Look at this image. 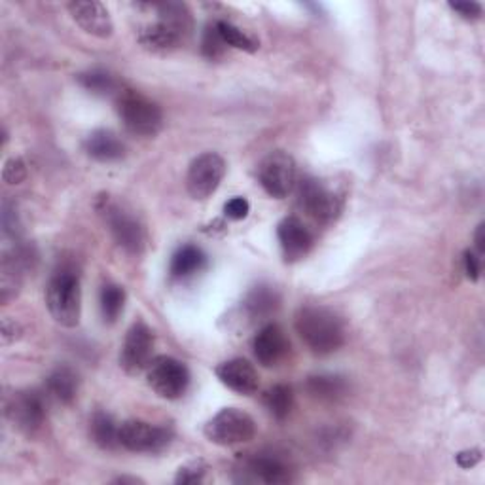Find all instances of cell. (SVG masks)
Wrapping results in <instances>:
<instances>
[{
  "instance_id": "obj_28",
  "label": "cell",
  "mask_w": 485,
  "mask_h": 485,
  "mask_svg": "<svg viewBox=\"0 0 485 485\" xmlns=\"http://www.w3.org/2000/svg\"><path fill=\"white\" fill-rule=\"evenodd\" d=\"M214 27H216L218 36L222 38L226 46H231L235 50H243V52H251V53L258 50V42L253 36H248L245 31H241L239 27H235L228 21H216Z\"/></svg>"
},
{
  "instance_id": "obj_20",
  "label": "cell",
  "mask_w": 485,
  "mask_h": 485,
  "mask_svg": "<svg viewBox=\"0 0 485 485\" xmlns=\"http://www.w3.org/2000/svg\"><path fill=\"white\" fill-rule=\"evenodd\" d=\"M48 394L59 404H70L78 392V376L67 366H59L46 379Z\"/></svg>"
},
{
  "instance_id": "obj_25",
  "label": "cell",
  "mask_w": 485,
  "mask_h": 485,
  "mask_svg": "<svg viewBox=\"0 0 485 485\" xmlns=\"http://www.w3.org/2000/svg\"><path fill=\"white\" fill-rule=\"evenodd\" d=\"M263 406L268 408V411L275 419H279V421L287 419L292 411V406H294L292 389L283 384L273 385L271 389L266 391V394H263Z\"/></svg>"
},
{
  "instance_id": "obj_37",
  "label": "cell",
  "mask_w": 485,
  "mask_h": 485,
  "mask_svg": "<svg viewBox=\"0 0 485 485\" xmlns=\"http://www.w3.org/2000/svg\"><path fill=\"white\" fill-rule=\"evenodd\" d=\"M18 325L10 319H4L3 320V345H10L12 342L18 340Z\"/></svg>"
},
{
  "instance_id": "obj_2",
  "label": "cell",
  "mask_w": 485,
  "mask_h": 485,
  "mask_svg": "<svg viewBox=\"0 0 485 485\" xmlns=\"http://www.w3.org/2000/svg\"><path fill=\"white\" fill-rule=\"evenodd\" d=\"M158 12V21L146 27L139 40L144 48L154 52H167L179 46L192 31V16L184 4L164 3L152 4Z\"/></svg>"
},
{
  "instance_id": "obj_36",
  "label": "cell",
  "mask_w": 485,
  "mask_h": 485,
  "mask_svg": "<svg viewBox=\"0 0 485 485\" xmlns=\"http://www.w3.org/2000/svg\"><path fill=\"white\" fill-rule=\"evenodd\" d=\"M481 461V451L480 449H470V451H461L457 455V465L461 468H473Z\"/></svg>"
},
{
  "instance_id": "obj_3",
  "label": "cell",
  "mask_w": 485,
  "mask_h": 485,
  "mask_svg": "<svg viewBox=\"0 0 485 485\" xmlns=\"http://www.w3.org/2000/svg\"><path fill=\"white\" fill-rule=\"evenodd\" d=\"M46 305L57 325L75 328L82 315V288L75 271L61 270L53 273L46 288Z\"/></svg>"
},
{
  "instance_id": "obj_38",
  "label": "cell",
  "mask_w": 485,
  "mask_h": 485,
  "mask_svg": "<svg viewBox=\"0 0 485 485\" xmlns=\"http://www.w3.org/2000/svg\"><path fill=\"white\" fill-rule=\"evenodd\" d=\"M476 248H478V253L483 255L485 253V238H483V224L478 226V231H476Z\"/></svg>"
},
{
  "instance_id": "obj_31",
  "label": "cell",
  "mask_w": 485,
  "mask_h": 485,
  "mask_svg": "<svg viewBox=\"0 0 485 485\" xmlns=\"http://www.w3.org/2000/svg\"><path fill=\"white\" fill-rule=\"evenodd\" d=\"M27 176V166L21 158H12L6 161L4 171H3V179L8 184H20L25 181Z\"/></svg>"
},
{
  "instance_id": "obj_1",
  "label": "cell",
  "mask_w": 485,
  "mask_h": 485,
  "mask_svg": "<svg viewBox=\"0 0 485 485\" xmlns=\"http://www.w3.org/2000/svg\"><path fill=\"white\" fill-rule=\"evenodd\" d=\"M296 332L313 355L327 357L345 344L342 319L328 307L307 305L296 315Z\"/></svg>"
},
{
  "instance_id": "obj_9",
  "label": "cell",
  "mask_w": 485,
  "mask_h": 485,
  "mask_svg": "<svg viewBox=\"0 0 485 485\" xmlns=\"http://www.w3.org/2000/svg\"><path fill=\"white\" fill-rule=\"evenodd\" d=\"M226 174V161L214 152H205L190 164L186 174L188 194L194 199L211 198Z\"/></svg>"
},
{
  "instance_id": "obj_12",
  "label": "cell",
  "mask_w": 485,
  "mask_h": 485,
  "mask_svg": "<svg viewBox=\"0 0 485 485\" xmlns=\"http://www.w3.org/2000/svg\"><path fill=\"white\" fill-rule=\"evenodd\" d=\"M6 414L13 427L31 436L38 432L46 421V404H44L42 394L35 391H20L10 399Z\"/></svg>"
},
{
  "instance_id": "obj_6",
  "label": "cell",
  "mask_w": 485,
  "mask_h": 485,
  "mask_svg": "<svg viewBox=\"0 0 485 485\" xmlns=\"http://www.w3.org/2000/svg\"><path fill=\"white\" fill-rule=\"evenodd\" d=\"M300 207L319 224H332L342 214L344 194L319 179H305L300 182Z\"/></svg>"
},
{
  "instance_id": "obj_10",
  "label": "cell",
  "mask_w": 485,
  "mask_h": 485,
  "mask_svg": "<svg viewBox=\"0 0 485 485\" xmlns=\"http://www.w3.org/2000/svg\"><path fill=\"white\" fill-rule=\"evenodd\" d=\"M154 332L144 320H137L125 334L120 364L129 376H139L154 360Z\"/></svg>"
},
{
  "instance_id": "obj_34",
  "label": "cell",
  "mask_w": 485,
  "mask_h": 485,
  "mask_svg": "<svg viewBox=\"0 0 485 485\" xmlns=\"http://www.w3.org/2000/svg\"><path fill=\"white\" fill-rule=\"evenodd\" d=\"M449 8L465 20H478L481 16V4L478 3H451Z\"/></svg>"
},
{
  "instance_id": "obj_17",
  "label": "cell",
  "mask_w": 485,
  "mask_h": 485,
  "mask_svg": "<svg viewBox=\"0 0 485 485\" xmlns=\"http://www.w3.org/2000/svg\"><path fill=\"white\" fill-rule=\"evenodd\" d=\"M216 377L220 384L245 396H251L258 391L260 377L255 370V366L245 359H231L222 362L216 368Z\"/></svg>"
},
{
  "instance_id": "obj_30",
  "label": "cell",
  "mask_w": 485,
  "mask_h": 485,
  "mask_svg": "<svg viewBox=\"0 0 485 485\" xmlns=\"http://www.w3.org/2000/svg\"><path fill=\"white\" fill-rule=\"evenodd\" d=\"M207 470H209L207 465L201 463V461L190 463V465L179 468V474H176L174 481L176 483H201V481H205V474H207Z\"/></svg>"
},
{
  "instance_id": "obj_35",
  "label": "cell",
  "mask_w": 485,
  "mask_h": 485,
  "mask_svg": "<svg viewBox=\"0 0 485 485\" xmlns=\"http://www.w3.org/2000/svg\"><path fill=\"white\" fill-rule=\"evenodd\" d=\"M465 273L470 281H478L480 273H481L480 256H476L474 253H470V251L465 253Z\"/></svg>"
},
{
  "instance_id": "obj_27",
  "label": "cell",
  "mask_w": 485,
  "mask_h": 485,
  "mask_svg": "<svg viewBox=\"0 0 485 485\" xmlns=\"http://www.w3.org/2000/svg\"><path fill=\"white\" fill-rule=\"evenodd\" d=\"M101 315L107 322H116L117 317L122 315L125 305V292L117 285H105L101 290Z\"/></svg>"
},
{
  "instance_id": "obj_23",
  "label": "cell",
  "mask_w": 485,
  "mask_h": 485,
  "mask_svg": "<svg viewBox=\"0 0 485 485\" xmlns=\"http://www.w3.org/2000/svg\"><path fill=\"white\" fill-rule=\"evenodd\" d=\"M90 434L93 442L102 449H114L116 446H120V427L105 411H97L92 417Z\"/></svg>"
},
{
  "instance_id": "obj_11",
  "label": "cell",
  "mask_w": 485,
  "mask_h": 485,
  "mask_svg": "<svg viewBox=\"0 0 485 485\" xmlns=\"http://www.w3.org/2000/svg\"><path fill=\"white\" fill-rule=\"evenodd\" d=\"M243 481H260L268 485L290 483L294 470L290 463L277 453H256L247 457L241 465Z\"/></svg>"
},
{
  "instance_id": "obj_19",
  "label": "cell",
  "mask_w": 485,
  "mask_h": 485,
  "mask_svg": "<svg viewBox=\"0 0 485 485\" xmlns=\"http://www.w3.org/2000/svg\"><path fill=\"white\" fill-rule=\"evenodd\" d=\"M84 149L87 156L101 161V164H112V161L122 159L125 156V146L117 139L112 131L97 129L85 139Z\"/></svg>"
},
{
  "instance_id": "obj_29",
  "label": "cell",
  "mask_w": 485,
  "mask_h": 485,
  "mask_svg": "<svg viewBox=\"0 0 485 485\" xmlns=\"http://www.w3.org/2000/svg\"><path fill=\"white\" fill-rule=\"evenodd\" d=\"M78 82L84 90L95 95H110L112 92L117 90L116 78L105 70H87L78 77Z\"/></svg>"
},
{
  "instance_id": "obj_33",
  "label": "cell",
  "mask_w": 485,
  "mask_h": 485,
  "mask_svg": "<svg viewBox=\"0 0 485 485\" xmlns=\"http://www.w3.org/2000/svg\"><path fill=\"white\" fill-rule=\"evenodd\" d=\"M248 211H251V205L245 198H231L226 205H224V214L231 220H243L247 218Z\"/></svg>"
},
{
  "instance_id": "obj_22",
  "label": "cell",
  "mask_w": 485,
  "mask_h": 485,
  "mask_svg": "<svg viewBox=\"0 0 485 485\" xmlns=\"http://www.w3.org/2000/svg\"><path fill=\"white\" fill-rule=\"evenodd\" d=\"M205 266V255L201 248L194 245L181 247L179 251L173 255L171 260V275L174 279H184L201 271Z\"/></svg>"
},
{
  "instance_id": "obj_26",
  "label": "cell",
  "mask_w": 485,
  "mask_h": 485,
  "mask_svg": "<svg viewBox=\"0 0 485 485\" xmlns=\"http://www.w3.org/2000/svg\"><path fill=\"white\" fill-rule=\"evenodd\" d=\"M20 287V262L16 256H4L3 270H0V298H3V303H8L12 298L18 296Z\"/></svg>"
},
{
  "instance_id": "obj_14",
  "label": "cell",
  "mask_w": 485,
  "mask_h": 485,
  "mask_svg": "<svg viewBox=\"0 0 485 485\" xmlns=\"http://www.w3.org/2000/svg\"><path fill=\"white\" fill-rule=\"evenodd\" d=\"M105 214L107 224L114 235L116 243L120 245L124 251L131 255H139L144 248V230L137 222V220L125 213L122 207H117L116 203L105 201V207L101 209Z\"/></svg>"
},
{
  "instance_id": "obj_13",
  "label": "cell",
  "mask_w": 485,
  "mask_h": 485,
  "mask_svg": "<svg viewBox=\"0 0 485 485\" xmlns=\"http://www.w3.org/2000/svg\"><path fill=\"white\" fill-rule=\"evenodd\" d=\"M171 440V432L167 429L156 427L146 421L131 419L120 424V446L137 451V453H156L161 451Z\"/></svg>"
},
{
  "instance_id": "obj_15",
  "label": "cell",
  "mask_w": 485,
  "mask_h": 485,
  "mask_svg": "<svg viewBox=\"0 0 485 485\" xmlns=\"http://www.w3.org/2000/svg\"><path fill=\"white\" fill-rule=\"evenodd\" d=\"M277 238L287 262L302 260L313 247L311 231L296 216H287L281 220V224L277 226Z\"/></svg>"
},
{
  "instance_id": "obj_24",
  "label": "cell",
  "mask_w": 485,
  "mask_h": 485,
  "mask_svg": "<svg viewBox=\"0 0 485 485\" xmlns=\"http://www.w3.org/2000/svg\"><path fill=\"white\" fill-rule=\"evenodd\" d=\"M279 307V296L271 287H256L245 300V310L253 319L271 315Z\"/></svg>"
},
{
  "instance_id": "obj_18",
  "label": "cell",
  "mask_w": 485,
  "mask_h": 485,
  "mask_svg": "<svg viewBox=\"0 0 485 485\" xmlns=\"http://www.w3.org/2000/svg\"><path fill=\"white\" fill-rule=\"evenodd\" d=\"M69 12L87 35L97 38H109L114 31L109 10L97 0L92 3H70Z\"/></svg>"
},
{
  "instance_id": "obj_32",
  "label": "cell",
  "mask_w": 485,
  "mask_h": 485,
  "mask_svg": "<svg viewBox=\"0 0 485 485\" xmlns=\"http://www.w3.org/2000/svg\"><path fill=\"white\" fill-rule=\"evenodd\" d=\"M224 46L226 44L222 42V38L218 36L216 33V27H207V31H205V36H203V53L214 59V57H220L224 52Z\"/></svg>"
},
{
  "instance_id": "obj_8",
  "label": "cell",
  "mask_w": 485,
  "mask_h": 485,
  "mask_svg": "<svg viewBox=\"0 0 485 485\" xmlns=\"http://www.w3.org/2000/svg\"><path fill=\"white\" fill-rule=\"evenodd\" d=\"M146 377L152 391L167 400L181 399L190 385L188 368L173 357H156L146 368Z\"/></svg>"
},
{
  "instance_id": "obj_7",
  "label": "cell",
  "mask_w": 485,
  "mask_h": 485,
  "mask_svg": "<svg viewBox=\"0 0 485 485\" xmlns=\"http://www.w3.org/2000/svg\"><path fill=\"white\" fill-rule=\"evenodd\" d=\"M296 161L283 150H275L260 161L258 181L275 199H285L296 186Z\"/></svg>"
},
{
  "instance_id": "obj_16",
  "label": "cell",
  "mask_w": 485,
  "mask_h": 485,
  "mask_svg": "<svg viewBox=\"0 0 485 485\" xmlns=\"http://www.w3.org/2000/svg\"><path fill=\"white\" fill-rule=\"evenodd\" d=\"M253 351L256 360L262 366L271 368V366H277L279 362L285 360L290 351V342L285 330L275 325V322H271V325L260 328V332L255 335Z\"/></svg>"
},
{
  "instance_id": "obj_21",
  "label": "cell",
  "mask_w": 485,
  "mask_h": 485,
  "mask_svg": "<svg viewBox=\"0 0 485 485\" xmlns=\"http://www.w3.org/2000/svg\"><path fill=\"white\" fill-rule=\"evenodd\" d=\"M307 392L320 402H335L345 396L347 384L337 376H313L305 385Z\"/></svg>"
},
{
  "instance_id": "obj_5",
  "label": "cell",
  "mask_w": 485,
  "mask_h": 485,
  "mask_svg": "<svg viewBox=\"0 0 485 485\" xmlns=\"http://www.w3.org/2000/svg\"><path fill=\"white\" fill-rule=\"evenodd\" d=\"M256 434L255 419L243 409L224 408L205 424V436L216 446H238L251 442Z\"/></svg>"
},
{
  "instance_id": "obj_4",
  "label": "cell",
  "mask_w": 485,
  "mask_h": 485,
  "mask_svg": "<svg viewBox=\"0 0 485 485\" xmlns=\"http://www.w3.org/2000/svg\"><path fill=\"white\" fill-rule=\"evenodd\" d=\"M117 114L129 133L139 137H154L164 125V114L154 101L133 90L117 95Z\"/></svg>"
}]
</instances>
